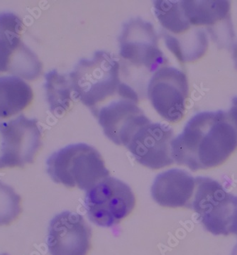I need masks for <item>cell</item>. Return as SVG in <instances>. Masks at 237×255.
Wrapping results in <instances>:
<instances>
[{"instance_id":"1","label":"cell","mask_w":237,"mask_h":255,"mask_svg":"<svg viewBox=\"0 0 237 255\" xmlns=\"http://www.w3.org/2000/svg\"><path fill=\"white\" fill-rule=\"evenodd\" d=\"M237 149V97L230 111L202 112L172 141L175 162L193 171L223 164Z\"/></svg>"},{"instance_id":"2","label":"cell","mask_w":237,"mask_h":255,"mask_svg":"<svg viewBox=\"0 0 237 255\" xmlns=\"http://www.w3.org/2000/svg\"><path fill=\"white\" fill-rule=\"evenodd\" d=\"M68 77L75 98L94 116L110 98H121L123 83L119 79V63L110 53L98 51L91 58L81 59Z\"/></svg>"},{"instance_id":"3","label":"cell","mask_w":237,"mask_h":255,"mask_svg":"<svg viewBox=\"0 0 237 255\" xmlns=\"http://www.w3.org/2000/svg\"><path fill=\"white\" fill-rule=\"evenodd\" d=\"M46 166L54 182L86 191L110 176L99 151L84 143L68 145L53 153Z\"/></svg>"},{"instance_id":"4","label":"cell","mask_w":237,"mask_h":255,"mask_svg":"<svg viewBox=\"0 0 237 255\" xmlns=\"http://www.w3.org/2000/svg\"><path fill=\"white\" fill-rule=\"evenodd\" d=\"M153 10L161 25V35L166 47L182 63L193 62L203 57L208 50L206 29L193 26L187 18L180 1H153Z\"/></svg>"},{"instance_id":"5","label":"cell","mask_w":237,"mask_h":255,"mask_svg":"<svg viewBox=\"0 0 237 255\" xmlns=\"http://www.w3.org/2000/svg\"><path fill=\"white\" fill-rule=\"evenodd\" d=\"M194 197L190 208L202 224L215 236L237 235V197L220 183L208 177L195 178Z\"/></svg>"},{"instance_id":"6","label":"cell","mask_w":237,"mask_h":255,"mask_svg":"<svg viewBox=\"0 0 237 255\" xmlns=\"http://www.w3.org/2000/svg\"><path fill=\"white\" fill-rule=\"evenodd\" d=\"M131 188L118 178L109 177L87 191L85 206L90 221L100 227L118 224L134 208Z\"/></svg>"},{"instance_id":"7","label":"cell","mask_w":237,"mask_h":255,"mask_svg":"<svg viewBox=\"0 0 237 255\" xmlns=\"http://www.w3.org/2000/svg\"><path fill=\"white\" fill-rule=\"evenodd\" d=\"M42 129L24 115L0 123V169L32 164L41 146Z\"/></svg>"},{"instance_id":"8","label":"cell","mask_w":237,"mask_h":255,"mask_svg":"<svg viewBox=\"0 0 237 255\" xmlns=\"http://www.w3.org/2000/svg\"><path fill=\"white\" fill-rule=\"evenodd\" d=\"M118 43L119 56L133 67L155 73L167 63L154 26L141 18H132L123 24Z\"/></svg>"},{"instance_id":"9","label":"cell","mask_w":237,"mask_h":255,"mask_svg":"<svg viewBox=\"0 0 237 255\" xmlns=\"http://www.w3.org/2000/svg\"><path fill=\"white\" fill-rule=\"evenodd\" d=\"M21 21L16 15H0V74L6 73L32 81L41 75L42 65L21 41Z\"/></svg>"},{"instance_id":"10","label":"cell","mask_w":237,"mask_h":255,"mask_svg":"<svg viewBox=\"0 0 237 255\" xmlns=\"http://www.w3.org/2000/svg\"><path fill=\"white\" fill-rule=\"evenodd\" d=\"M188 91L186 75L176 68L164 66L153 73L147 96L157 113L166 121L175 123L184 116Z\"/></svg>"},{"instance_id":"11","label":"cell","mask_w":237,"mask_h":255,"mask_svg":"<svg viewBox=\"0 0 237 255\" xmlns=\"http://www.w3.org/2000/svg\"><path fill=\"white\" fill-rule=\"evenodd\" d=\"M174 133L163 123H148L140 128L126 146L138 163L160 169L175 162L172 155Z\"/></svg>"},{"instance_id":"12","label":"cell","mask_w":237,"mask_h":255,"mask_svg":"<svg viewBox=\"0 0 237 255\" xmlns=\"http://www.w3.org/2000/svg\"><path fill=\"white\" fill-rule=\"evenodd\" d=\"M180 3L191 24L206 29L219 48L233 46L235 35L230 1L182 0Z\"/></svg>"},{"instance_id":"13","label":"cell","mask_w":237,"mask_h":255,"mask_svg":"<svg viewBox=\"0 0 237 255\" xmlns=\"http://www.w3.org/2000/svg\"><path fill=\"white\" fill-rule=\"evenodd\" d=\"M95 116L105 136L115 144L125 146L140 128L151 123L138 103L122 98L107 103Z\"/></svg>"},{"instance_id":"14","label":"cell","mask_w":237,"mask_h":255,"mask_svg":"<svg viewBox=\"0 0 237 255\" xmlns=\"http://www.w3.org/2000/svg\"><path fill=\"white\" fill-rule=\"evenodd\" d=\"M91 230L81 215L64 211L50 223L47 238L51 255H87Z\"/></svg>"},{"instance_id":"15","label":"cell","mask_w":237,"mask_h":255,"mask_svg":"<svg viewBox=\"0 0 237 255\" xmlns=\"http://www.w3.org/2000/svg\"><path fill=\"white\" fill-rule=\"evenodd\" d=\"M195 189V178L183 170L173 169L156 176L152 185L151 196L163 207L190 208Z\"/></svg>"},{"instance_id":"16","label":"cell","mask_w":237,"mask_h":255,"mask_svg":"<svg viewBox=\"0 0 237 255\" xmlns=\"http://www.w3.org/2000/svg\"><path fill=\"white\" fill-rule=\"evenodd\" d=\"M31 87L17 76L0 77V120L19 114L32 103Z\"/></svg>"},{"instance_id":"17","label":"cell","mask_w":237,"mask_h":255,"mask_svg":"<svg viewBox=\"0 0 237 255\" xmlns=\"http://www.w3.org/2000/svg\"><path fill=\"white\" fill-rule=\"evenodd\" d=\"M45 92L50 111L55 116H61L68 111L72 101V87L68 75L61 74L57 70L45 75Z\"/></svg>"},{"instance_id":"18","label":"cell","mask_w":237,"mask_h":255,"mask_svg":"<svg viewBox=\"0 0 237 255\" xmlns=\"http://www.w3.org/2000/svg\"><path fill=\"white\" fill-rule=\"evenodd\" d=\"M21 212V197L11 186L0 181V226L11 224Z\"/></svg>"},{"instance_id":"19","label":"cell","mask_w":237,"mask_h":255,"mask_svg":"<svg viewBox=\"0 0 237 255\" xmlns=\"http://www.w3.org/2000/svg\"><path fill=\"white\" fill-rule=\"evenodd\" d=\"M233 60L234 61H235V68H236V69L237 70V41L233 45Z\"/></svg>"},{"instance_id":"20","label":"cell","mask_w":237,"mask_h":255,"mask_svg":"<svg viewBox=\"0 0 237 255\" xmlns=\"http://www.w3.org/2000/svg\"><path fill=\"white\" fill-rule=\"evenodd\" d=\"M0 255H7V254H1Z\"/></svg>"}]
</instances>
